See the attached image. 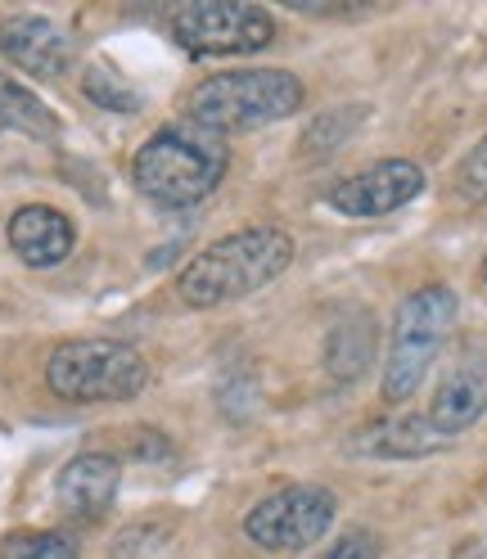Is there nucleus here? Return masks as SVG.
<instances>
[{
	"instance_id": "obj_1",
	"label": "nucleus",
	"mask_w": 487,
	"mask_h": 559,
	"mask_svg": "<svg viewBox=\"0 0 487 559\" xmlns=\"http://www.w3.org/2000/svg\"><path fill=\"white\" fill-rule=\"evenodd\" d=\"M230 167V150L217 131H207L190 118L158 127L131 158V177L145 199L163 207H190L207 199Z\"/></svg>"
},
{
	"instance_id": "obj_14",
	"label": "nucleus",
	"mask_w": 487,
	"mask_h": 559,
	"mask_svg": "<svg viewBox=\"0 0 487 559\" xmlns=\"http://www.w3.org/2000/svg\"><path fill=\"white\" fill-rule=\"evenodd\" d=\"M361 451L370 456H429L442 447V433H433L429 415H402V419H384L357 438Z\"/></svg>"
},
{
	"instance_id": "obj_7",
	"label": "nucleus",
	"mask_w": 487,
	"mask_h": 559,
	"mask_svg": "<svg viewBox=\"0 0 487 559\" xmlns=\"http://www.w3.org/2000/svg\"><path fill=\"white\" fill-rule=\"evenodd\" d=\"M334 510L338 501L330 487L294 483V487H281L275 497L258 501L249 519H243V533L266 550H302V546H317L330 533Z\"/></svg>"
},
{
	"instance_id": "obj_17",
	"label": "nucleus",
	"mask_w": 487,
	"mask_h": 559,
	"mask_svg": "<svg viewBox=\"0 0 487 559\" xmlns=\"http://www.w3.org/2000/svg\"><path fill=\"white\" fill-rule=\"evenodd\" d=\"M0 559H78V542L63 533H14L0 542Z\"/></svg>"
},
{
	"instance_id": "obj_5",
	"label": "nucleus",
	"mask_w": 487,
	"mask_h": 559,
	"mask_svg": "<svg viewBox=\"0 0 487 559\" xmlns=\"http://www.w3.org/2000/svg\"><path fill=\"white\" fill-rule=\"evenodd\" d=\"M46 383L63 402H127L150 383V366L118 338H68L46 361Z\"/></svg>"
},
{
	"instance_id": "obj_2",
	"label": "nucleus",
	"mask_w": 487,
	"mask_h": 559,
	"mask_svg": "<svg viewBox=\"0 0 487 559\" xmlns=\"http://www.w3.org/2000/svg\"><path fill=\"white\" fill-rule=\"evenodd\" d=\"M289 262H294V239L285 230L249 226L194 253L177 275V294L186 307H222L258 294L275 275H285Z\"/></svg>"
},
{
	"instance_id": "obj_20",
	"label": "nucleus",
	"mask_w": 487,
	"mask_h": 559,
	"mask_svg": "<svg viewBox=\"0 0 487 559\" xmlns=\"http://www.w3.org/2000/svg\"><path fill=\"white\" fill-rule=\"evenodd\" d=\"M456 194L474 207L487 203V135L478 140V145L465 154V163L456 167Z\"/></svg>"
},
{
	"instance_id": "obj_3",
	"label": "nucleus",
	"mask_w": 487,
	"mask_h": 559,
	"mask_svg": "<svg viewBox=\"0 0 487 559\" xmlns=\"http://www.w3.org/2000/svg\"><path fill=\"white\" fill-rule=\"evenodd\" d=\"M302 109V82L285 68H239V73H217L190 91L186 118L207 131H253L266 122L294 118Z\"/></svg>"
},
{
	"instance_id": "obj_12",
	"label": "nucleus",
	"mask_w": 487,
	"mask_h": 559,
	"mask_svg": "<svg viewBox=\"0 0 487 559\" xmlns=\"http://www.w3.org/2000/svg\"><path fill=\"white\" fill-rule=\"evenodd\" d=\"M73 222H68L59 207L46 203H27L10 217V249L27 262V266H59L68 253H73Z\"/></svg>"
},
{
	"instance_id": "obj_4",
	"label": "nucleus",
	"mask_w": 487,
	"mask_h": 559,
	"mask_svg": "<svg viewBox=\"0 0 487 559\" xmlns=\"http://www.w3.org/2000/svg\"><path fill=\"white\" fill-rule=\"evenodd\" d=\"M456 311L461 302L447 285H429L402 298L384 357V402H411L420 393L433 357L442 353L451 325H456Z\"/></svg>"
},
{
	"instance_id": "obj_18",
	"label": "nucleus",
	"mask_w": 487,
	"mask_h": 559,
	"mask_svg": "<svg viewBox=\"0 0 487 559\" xmlns=\"http://www.w3.org/2000/svg\"><path fill=\"white\" fill-rule=\"evenodd\" d=\"M82 91L99 104V109H109V114H135V109H141V95H135L122 78H114L109 68H86Z\"/></svg>"
},
{
	"instance_id": "obj_16",
	"label": "nucleus",
	"mask_w": 487,
	"mask_h": 559,
	"mask_svg": "<svg viewBox=\"0 0 487 559\" xmlns=\"http://www.w3.org/2000/svg\"><path fill=\"white\" fill-rule=\"evenodd\" d=\"M361 118H366L361 104H353V109H330V114H321L317 122L307 127L302 150H307V154H317V158H321V154H334V150L343 145V140L361 127Z\"/></svg>"
},
{
	"instance_id": "obj_11",
	"label": "nucleus",
	"mask_w": 487,
	"mask_h": 559,
	"mask_svg": "<svg viewBox=\"0 0 487 559\" xmlns=\"http://www.w3.org/2000/svg\"><path fill=\"white\" fill-rule=\"evenodd\" d=\"M483 411H487V366L470 357L461 366H451L447 379L438 383V393L429 402V425L442 438H456L470 425H478Z\"/></svg>"
},
{
	"instance_id": "obj_13",
	"label": "nucleus",
	"mask_w": 487,
	"mask_h": 559,
	"mask_svg": "<svg viewBox=\"0 0 487 559\" xmlns=\"http://www.w3.org/2000/svg\"><path fill=\"white\" fill-rule=\"evenodd\" d=\"M375 347H379V330L366 307H353L347 317L330 330L325 338V370L338 383H357L370 366H375Z\"/></svg>"
},
{
	"instance_id": "obj_10",
	"label": "nucleus",
	"mask_w": 487,
	"mask_h": 559,
	"mask_svg": "<svg viewBox=\"0 0 487 559\" xmlns=\"http://www.w3.org/2000/svg\"><path fill=\"white\" fill-rule=\"evenodd\" d=\"M118 483H122V469L114 456L104 451H82L63 465L59 483H55V501L68 519H99L109 514L114 497H118Z\"/></svg>"
},
{
	"instance_id": "obj_21",
	"label": "nucleus",
	"mask_w": 487,
	"mask_h": 559,
	"mask_svg": "<svg viewBox=\"0 0 487 559\" xmlns=\"http://www.w3.org/2000/svg\"><path fill=\"white\" fill-rule=\"evenodd\" d=\"M321 559H379V537L366 533V528H353V533H343Z\"/></svg>"
},
{
	"instance_id": "obj_19",
	"label": "nucleus",
	"mask_w": 487,
	"mask_h": 559,
	"mask_svg": "<svg viewBox=\"0 0 487 559\" xmlns=\"http://www.w3.org/2000/svg\"><path fill=\"white\" fill-rule=\"evenodd\" d=\"M217 402H222L226 419H249L258 411V379H253V370H230L226 383L217 389Z\"/></svg>"
},
{
	"instance_id": "obj_9",
	"label": "nucleus",
	"mask_w": 487,
	"mask_h": 559,
	"mask_svg": "<svg viewBox=\"0 0 487 559\" xmlns=\"http://www.w3.org/2000/svg\"><path fill=\"white\" fill-rule=\"evenodd\" d=\"M0 55L14 68H23L27 78L59 82L68 73V63H73V41H68L63 27H55L50 19L14 14L0 23Z\"/></svg>"
},
{
	"instance_id": "obj_23",
	"label": "nucleus",
	"mask_w": 487,
	"mask_h": 559,
	"mask_svg": "<svg viewBox=\"0 0 487 559\" xmlns=\"http://www.w3.org/2000/svg\"><path fill=\"white\" fill-rule=\"evenodd\" d=\"M483 275H487V262H483Z\"/></svg>"
},
{
	"instance_id": "obj_22",
	"label": "nucleus",
	"mask_w": 487,
	"mask_h": 559,
	"mask_svg": "<svg viewBox=\"0 0 487 559\" xmlns=\"http://www.w3.org/2000/svg\"><path fill=\"white\" fill-rule=\"evenodd\" d=\"M456 559H487V550H483V542H465V546L456 550Z\"/></svg>"
},
{
	"instance_id": "obj_15",
	"label": "nucleus",
	"mask_w": 487,
	"mask_h": 559,
	"mask_svg": "<svg viewBox=\"0 0 487 559\" xmlns=\"http://www.w3.org/2000/svg\"><path fill=\"white\" fill-rule=\"evenodd\" d=\"M0 127H14V131L37 135V140H55V135H59L55 114L46 109L37 95L23 91V86L10 82V78H0Z\"/></svg>"
},
{
	"instance_id": "obj_6",
	"label": "nucleus",
	"mask_w": 487,
	"mask_h": 559,
	"mask_svg": "<svg viewBox=\"0 0 487 559\" xmlns=\"http://www.w3.org/2000/svg\"><path fill=\"white\" fill-rule=\"evenodd\" d=\"M171 37L190 55H253L275 41V19L262 5L235 0H203L171 14Z\"/></svg>"
},
{
	"instance_id": "obj_8",
	"label": "nucleus",
	"mask_w": 487,
	"mask_h": 559,
	"mask_svg": "<svg viewBox=\"0 0 487 559\" xmlns=\"http://www.w3.org/2000/svg\"><path fill=\"white\" fill-rule=\"evenodd\" d=\"M425 190V171L406 158H384L366 171H357L353 181H343L330 190V207L343 217H384L397 213L402 203H411Z\"/></svg>"
}]
</instances>
